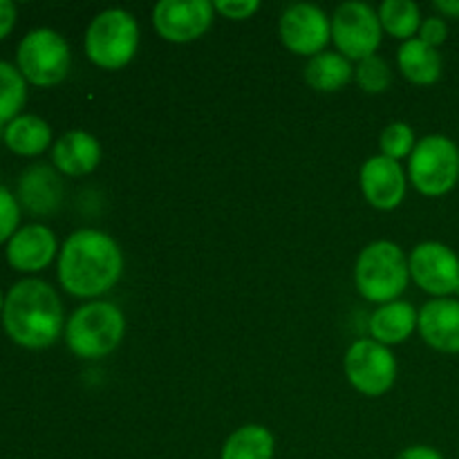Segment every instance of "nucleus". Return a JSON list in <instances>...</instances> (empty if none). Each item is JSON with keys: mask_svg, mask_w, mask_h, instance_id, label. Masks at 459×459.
Here are the masks:
<instances>
[{"mask_svg": "<svg viewBox=\"0 0 459 459\" xmlns=\"http://www.w3.org/2000/svg\"><path fill=\"white\" fill-rule=\"evenodd\" d=\"M124 255L108 233L81 229L72 233L58 255V281L63 290L79 299H94L119 282Z\"/></svg>", "mask_w": 459, "mask_h": 459, "instance_id": "f257e3e1", "label": "nucleus"}, {"mask_svg": "<svg viewBox=\"0 0 459 459\" xmlns=\"http://www.w3.org/2000/svg\"><path fill=\"white\" fill-rule=\"evenodd\" d=\"M9 339L27 350L49 348L63 330V305L56 291L43 281L27 278L9 290L3 307Z\"/></svg>", "mask_w": 459, "mask_h": 459, "instance_id": "f03ea898", "label": "nucleus"}, {"mask_svg": "<svg viewBox=\"0 0 459 459\" xmlns=\"http://www.w3.org/2000/svg\"><path fill=\"white\" fill-rule=\"evenodd\" d=\"M354 281L363 299L370 303H393L411 281L406 254L390 240L372 242L359 254Z\"/></svg>", "mask_w": 459, "mask_h": 459, "instance_id": "7ed1b4c3", "label": "nucleus"}, {"mask_svg": "<svg viewBox=\"0 0 459 459\" xmlns=\"http://www.w3.org/2000/svg\"><path fill=\"white\" fill-rule=\"evenodd\" d=\"M126 321L117 305L94 300L70 316L65 325V341L72 354L79 359H101L115 352L124 339Z\"/></svg>", "mask_w": 459, "mask_h": 459, "instance_id": "20e7f679", "label": "nucleus"}, {"mask_svg": "<svg viewBox=\"0 0 459 459\" xmlns=\"http://www.w3.org/2000/svg\"><path fill=\"white\" fill-rule=\"evenodd\" d=\"M139 48V27L130 12L106 9L97 13L85 31V54L103 70H121Z\"/></svg>", "mask_w": 459, "mask_h": 459, "instance_id": "39448f33", "label": "nucleus"}, {"mask_svg": "<svg viewBox=\"0 0 459 459\" xmlns=\"http://www.w3.org/2000/svg\"><path fill=\"white\" fill-rule=\"evenodd\" d=\"M411 182L421 195L442 197L459 179V148L444 134H429L417 142L411 155Z\"/></svg>", "mask_w": 459, "mask_h": 459, "instance_id": "423d86ee", "label": "nucleus"}, {"mask_svg": "<svg viewBox=\"0 0 459 459\" xmlns=\"http://www.w3.org/2000/svg\"><path fill=\"white\" fill-rule=\"evenodd\" d=\"M16 61L25 81L39 88H49L61 83L70 72V48L61 34L40 27L21 40Z\"/></svg>", "mask_w": 459, "mask_h": 459, "instance_id": "0eeeda50", "label": "nucleus"}, {"mask_svg": "<svg viewBox=\"0 0 459 459\" xmlns=\"http://www.w3.org/2000/svg\"><path fill=\"white\" fill-rule=\"evenodd\" d=\"M345 375L354 390L366 397H381L397 379V361L388 345L377 343L375 339H361L350 345L345 354Z\"/></svg>", "mask_w": 459, "mask_h": 459, "instance_id": "6e6552de", "label": "nucleus"}, {"mask_svg": "<svg viewBox=\"0 0 459 459\" xmlns=\"http://www.w3.org/2000/svg\"><path fill=\"white\" fill-rule=\"evenodd\" d=\"M379 13L366 3H343L332 18V40L345 58H370L381 45Z\"/></svg>", "mask_w": 459, "mask_h": 459, "instance_id": "1a4fd4ad", "label": "nucleus"}, {"mask_svg": "<svg viewBox=\"0 0 459 459\" xmlns=\"http://www.w3.org/2000/svg\"><path fill=\"white\" fill-rule=\"evenodd\" d=\"M411 278L435 299H451L459 291V255L442 242H421L408 258Z\"/></svg>", "mask_w": 459, "mask_h": 459, "instance_id": "9d476101", "label": "nucleus"}, {"mask_svg": "<svg viewBox=\"0 0 459 459\" xmlns=\"http://www.w3.org/2000/svg\"><path fill=\"white\" fill-rule=\"evenodd\" d=\"M213 22L209 0H161L152 9L155 31L169 43H191L204 36Z\"/></svg>", "mask_w": 459, "mask_h": 459, "instance_id": "9b49d317", "label": "nucleus"}, {"mask_svg": "<svg viewBox=\"0 0 459 459\" xmlns=\"http://www.w3.org/2000/svg\"><path fill=\"white\" fill-rule=\"evenodd\" d=\"M332 22L321 7L309 3L291 4L281 16V39L290 52L316 56L330 43Z\"/></svg>", "mask_w": 459, "mask_h": 459, "instance_id": "f8f14e48", "label": "nucleus"}, {"mask_svg": "<svg viewBox=\"0 0 459 459\" xmlns=\"http://www.w3.org/2000/svg\"><path fill=\"white\" fill-rule=\"evenodd\" d=\"M361 191L375 209H397L406 197V175L399 161L377 155L363 164Z\"/></svg>", "mask_w": 459, "mask_h": 459, "instance_id": "ddd939ff", "label": "nucleus"}, {"mask_svg": "<svg viewBox=\"0 0 459 459\" xmlns=\"http://www.w3.org/2000/svg\"><path fill=\"white\" fill-rule=\"evenodd\" d=\"M417 330L437 352L459 354V300L435 299L426 303L420 312Z\"/></svg>", "mask_w": 459, "mask_h": 459, "instance_id": "4468645a", "label": "nucleus"}, {"mask_svg": "<svg viewBox=\"0 0 459 459\" xmlns=\"http://www.w3.org/2000/svg\"><path fill=\"white\" fill-rule=\"evenodd\" d=\"M56 255V238L43 224H30L13 233L7 245V263L16 272H40Z\"/></svg>", "mask_w": 459, "mask_h": 459, "instance_id": "2eb2a0df", "label": "nucleus"}, {"mask_svg": "<svg viewBox=\"0 0 459 459\" xmlns=\"http://www.w3.org/2000/svg\"><path fill=\"white\" fill-rule=\"evenodd\" d=\"M52 161L61 173L81 178L92 173L101 161V143L85 130L65 133L52 148Z\"/></svg>", "mask_w": 459, "mask_h": 459, "instance_id": "dca6fc26", "label": "nucleus"}, {"mask_svg": "<svg viewBox=\"0 0 459 459\" xmlns=\"http://www.w3.org/2000/svg\"><path fill=\"white\" fill-rule=\"evenodd\" d=\"M63 186L49 166H31L21 178V200L31 213L49 215L58 209Z\"/></svg>", "mask_w": 459, "mask_h": 459, "instance_id": "f3484780", "label": "nucleus"}, {"mask_svg": "<svg viewBox=\"0 0 459 459\" xmlns=\"http://www.w3.org/2000/svg\"><path fill=\"white\" fill-rule=\"evenodd\" d=\"M417 323H420V314L415 312V307L411 303H406V300H393V303L381 305L372 314L370 332L377 343L397 345L403 343L415 332Z\"/></svg>", "mask_w": 459, "mask_h": 459, "instance_id": "a211bd4d", "label": "nucleus"}, {"mask_svg": "<svg viewBox=\"0 0 459 459\" xmlns=\"http://www.w3.org/2000/svg\"><path fill=\"white\" fill-rule=\"evenodd\" d=\"M399 70L411 83L433 85L442 76V54L421 39H411L399 48Z\"/></svg>", "mask_w": 459, "mask_h": 459, "instance_id": "6ab92c4d", "label": "nucleus"}, {"mask_svg": "<svg viewBox=\"0 0 459 459\" xmlns=\"http://www.w3.org/2000/svg\"><path fill=\"white\" fill-rule=\"evenodd\" d=\"M4 143L16 155H40L52 143V128L36 115H21L4 128Z\"/></svg>", "mask_w": 459, "mask_h": 459, "instance_id": "aec40b11", "label": "nucleus"}, {"mask_svg": "<svg viewBox=\"0 0 459 459\" xmlns=\"http://www.w3.org/2000/svg\"><path fill=\"white\" fill-rule=\"evenodd\" d=\"M352 65L343 54L321 52L309 58L305 67V81L318 92H336L352 79Z\"/></svg>", "mask_w": 459, "mask_h": 459, "instance_id": "412c9836", "label": "nucleus"}, {"mask_svg": "<svg viewBox=\"0 0 459 459\" xmlns=\"http://www.w3.org/2000/svg\"><path fill=\"white\" fill-rule=\"evenodd\" d=\"M273 435L264 426L249 424L231 433L224 442L220 459H273Z\"/></svg>", "mask_w": 459, "mask_h": 459, "instance_id": "4be33fe9", "label": "nucleus"}, {"mask_svg": "<svg viewBox=\"0 0 459 459\" xmlns=\"http://www.w3.org/2000/svg\"><path fill=\"white\" fill-rule=\"evenodd\" d=\"M381 27L403 43L411 40L421 27V13L412 0H385L379 7Z\"/></svg>", "mask_w": 459, "mask_h": 459, "instance_id": "5701e85b", "label": "nucleus"}, {"mask_svg": "<svg viewBox=\"0 0 459 459\" xmlns=\"http://www.w3.org/2000/svg\"><path fill=\"white\" fill-rule=\"evenodd\" d=\"M27 101L25 76L9 63L0 61V126L18 117Z\"/></svg>", "mask_w": 459, "mask_h": 459, "instance_id": "b1692460", "label": "nucleus"}, {"mask_svg": "<svg viewBox=\"0 0 459 459\" xmlns=\"http://www.w3.org/2000/svg\"><path fill=\"white\" fill-rule=\"evenodd\" d=\"M415 133L408 124L403 121H394L388 128L381 133V151H384V157H390V160H403V157L412 155L415 151Z\"/></svg>", "mask_w": 459, "mask_h": 459, "instance_id": "393cba45", "label": "nucleus"}, {"mask_svg": "<svg viewBox=\"0 0 459 459\" xmlns=\"http://www.w3.org/2000/svg\"><path fill=\"white\" fill-rule=\"evenodd\" d=\"M390 81H393V74H390L388 63L381 56H370L363 58L357 67V83L361 85L363 92L368 94H381L390 88Z\"/></svg>", "mask_w": 459, "mask_h": 459, "instance_id": "a878e982", "label": "nucleus"}, {"mask_svg": "<svg viewBox=\"0 0 459 459\" xmlns=\"http://www.w3.org/2000/svg\"><path fill=\"white\" fill-rule=\"evenodd\" d=\"M18 222H21V206H18L16 197L7 188H0V245L4 240H12Z\"/></svg>", "mask_w": 459, "mask_h": 459, "instance_id": "bb28decb", "label": "nucleus"}, {"mask_svg": "<svg viewBox=\"0 0 459 459\" xmlns=\"http://www.w3.org/2000/svg\"><path fill=\"white\" fill-rule=\"evenodd\" d=\"M213 9L222 16L233 18V21H245L258 12L260 3L258 0H215Z\"/></svg>", "mask_w": 459, "mask_h": 459, "instance_id": "cd10ccee", "label": "nucleus"}, {"mask_svg": "<svg viewBox=\"0 0 459 459\" xmlns=\"http://www.w3.org/2000/svg\"><path fill=\"white\" fill-rule=\"evenodd\" d=\"M446 36H448V25L444 18L433 16V18H426V21H421L420 39L424 40V43H429L430 48H439V45L446 40Z\"/></svg>", "mask_w": 459, "mask_h": 459, "instance_id": "c85d7f7f", "label": "nucleus"}, {"mask_svg": "<svg viewBox=\"0 0 459 459\" xmlns=\"http://www.w3.org/2000/svg\"><path fill=\"white\" fill-rule=\"evenodd\" d=\"M13 25H16V7L12 0H0V39H4Z\"/></svg>", "mask_w": 459, "mask_h": 459, "instance_id": "c756f323", "label": "nucleus"}, {"mask_svg": "<svg viewBox=\"0 0 459 459\" xmlns=\"http://www.w3.org/2000/svg\"><path fill=\"white\" fill-rule=\"evenodd\" d=\"M397 459H444V455L430 446H411L399 453Z\"/></svg>", "mask_w": 459, "mask_h": 459, "instance_id": "7c9ffc66", "label": "nucleus"}, {"mask_svg": "<svg viewBox=\"0 0 459 459\" xmlns=\"http://www.w3.org/2000/svg\"><path fill=\"white\" fill-rule=\"evenodd\" d=\"M435 9L448 18H459V0H437Z\"/></svg>", "mask_w": 459, "mask_h": 459, "instance_id": "2f4dec72", "label": "nucleus"}, {"mask_svg": "<svg viewBox=\"0 0 459 459\" xmlns=\"http://www.w3.org/2000/svg\"><path fill=\"white\" fill-rule=\"evenodd\" d=\"M3 307H4V300H3V294H0V312H3Z\"/></svg>", "mask_w": 459, "mask_h": 459, "instance_id": "473e14b6", "label": "nucleus"}]
</instances>
